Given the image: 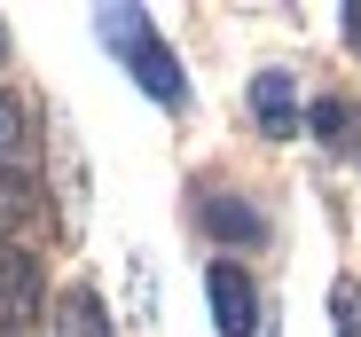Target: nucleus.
<instances>
[{
  "label": "nucleus",
  "mask_w": 361,
  "mask_h": 337,
  "mask_svg": "<svg viewBox=\"0 0 361 337\" xmlns=\"http://www.w3.org/2000/svg\"><path fill=\"white\" fill-rule=\"evenodd\" d=\"M345 39L361 47V0H353V8H345Z\"/></svg>",
  "instance_id": "obj_11"
},
{
  "label": "nucleus",
  "mask_w": 361,
  "mask_h": 337,
  "mask_svg": "<svg viewBox=\"0 0 361 337\" xmlns=\"http://www.w3.org/2000/svg\"><path fill=\"white\" fill-rule=\"evenodd\" d=\"M94 39H102V47H110L126 71H134V87H142L149 102H165V110H189V71H180V55L157 39L149 8H134V0L102 8V16H94Z\"/></svg>",
  "instance_id": "obj_1"
},
{
  "label": "nucleus",
  "mask_w": 361,
  "mask_h": 337,
  "mask_svg": "<svg viewBox=\"0 0 361 337\" xmlns=\"http://www.w3.org/2000/svg\"><path fill=\"white\" fill-rule=\"evenodd\" d=\"M252 118H259V134H275V141L298 134V87H290V71H259V79H252Z\"/></svg>",
  "instance_id": "obj_4"
},
{
  "label": "nucleus",
  "mask_w": 361,
  "mask_h": 337,
  "mask_svg": "<svg viewBox=\"0 0 361 337\" xmlns=\"http://www.w3.org/2000/svg\"><path fill=\"white\" fill-rule=\"evenodd\" d=\"M204 298H212V329L220 337H259V291L235 259H212L204 267Z\"/></svg>",
  "instance_id": "obj_2"
},
{
  "label": "nucleus",
  "mask_w": 361,
  "mask_h": 337,
  "mask_svg": "<svg viewBox=\"0 0 361 337\" xmlns=\"http://www.w3.org/2000/svg\"><path fill=\"white\" fill-rule=\"evenodd\" d=\"M39 306V259L24 243H0V329H24Z\"/></svg>",
  "instance_id": "obj_3"
},
{
  "label": "nucleus",
  "mask_w": 361,
  "mask_h": 337,
  "mask_svg": "<svg viewBox=\"0 0 361 337\" xmlns=\"http://www.w3.org/2000/svg\"><path fill=\"white\" fill-rule=\"evenodd\" d=\"M16 157H24V110L0 94V173H16Z\"/></svg>",
  "instance_id": "obj_9"
},
{
  "label": "nucleus",
  "mask_w": 361,
  "mask_h": 337,
  "mask_svg": "<svg viewBox=\"0 0 361 337\" xmlns=\"http://www.w3.org/2000/svg\"><path fill=\"white\" fill-rule=\"evenodd\" d=\"M330 314H338V337H361V283H338L330 291Z\"/></svg>",
  "instance_id": "obj_10"
},
{
  "label": "nucleus",
  "mask_w": 361,
  "mask_h": 337,
  "mask_svg": "<svg viewBox=\"0 0 361 337\" xmlns=\"http://www.w3.org/2000/svg\"><path fill=\"white\" fill-rule=\"evenodd\" d=\"M204 228L212 236H244V243H259L267 236V220H259V204H244V196H228V189H204Z\"/></svg>",
  "instance_id": "obj_5"
},
{
  "label": "nucleus",
  "mask_w": 361,
  "mask_h": 337,
  "mask_svg": "<svg viewBox=\"0 0 361 337\" xmlns=\"http://www.w3.org/2000/svg\"><path fill=\"white\" fill-rule=\"evenodd\" d=\"M32 212V181L24 173H0V243H8V228Z\"/></svg>",
  "instance_id": "obj_8"
},
{
  "label": "nucleus",
  "mask_w": 361,
  "mask_h": 337,
  "mask_svg": "<svg viewBox=\"0 0 361 337\" xmlns=\"http://www.w3.org/2000/svg\"><path fill=\"white\" fill-rule=\"evenodd\" d=\"M0 337H24V329H0Z\"/></svg>",
  "instance_id": "obj_12"
},
{
  "label": "nucleus",
  "mask_w": 361,
  "mask_h": 337,
  "mask_svg": "<svg viewBox=\"0 0 361 337\" xmlns=\"http://www.w3.org/2000/svg\"><path fill=\"white\" fill-rule=\"evenodd\" d=\"M307 126H314V134H322L330 149H345V141H353V110H345L338 94H322V102L307 110Z\"/></svg>",
  "instance_id": "obj_7"
},
{
  "label": "nucleus",
  "mask_w": 361,
  "mask_h": 337,
  "mask_svg": "<svg viewBox=\"0 0 361 337\" xmlns=\"http://www.w3.org/2000/svg\"><path fill=\"white\" fill-rule=\"evenodd\" d=\"M47 337H110V314H102V298H94V291H63V298H55V322H47Z\"/></svg>",
  "instance_id": "obj_6"
}]
</instances>
